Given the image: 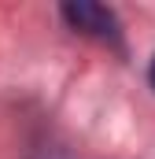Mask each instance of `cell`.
<instances>
[{
    "mask_svg": "<svg viewBox=\"0 0 155 159\" xmlns=\"http://www.w3.org/2000/svg\"><path fill=\"white\" fill-rule=\"evenodd\" d=\"M67 26L85 34V37H96V41H111L118 44L122 41V26H118V15L107 7V4H92V0H70L59 7Z\"/></svg>",
    "mask_w": 155,
    "mask_h": 159,
    "instance_id": "6da1fadb",
    "label": "cell"
},
{
    "mask_svg": "<svg viewBox=\"0 0 155 159\" xmlns=\"http://www.w3.org/2000/svg\"><path fill=\"white\" fill-rule=\"evenodd\" d=\"M148 81H152V89H155V59H152V67H148Z\"/></svg>",
    "mask_w": 155,
    "mask_h": 159,
    "instance_id": "7a4b0ae2",
    "label": "cell"
}]
</instances>
